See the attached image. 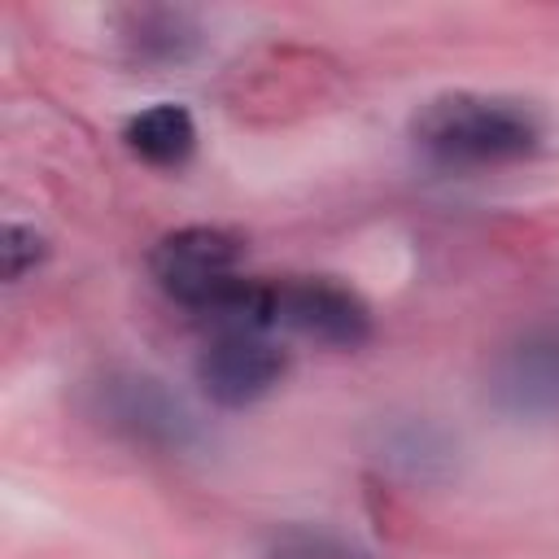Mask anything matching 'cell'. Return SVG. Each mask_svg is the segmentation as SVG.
<instances>
[{
  "instance_id": "6da1fadb",
  "label": "cell",
  "mask_w": 559,
  "mask_h": 559,
  "mask_svg": "<svg viewBox=\"0 0 559 559\" xmlns=\"http://www.w3.org/2000/svg\"><path fill=\"white\" fill-rule=\"evenodd\" d=\"M415 144L445 166H493L528 157L542 144V122L528 105L480 92H445L411 118Z\"/></svg>"
},
{
  "instance_id": "277c9868",
  "label": "cell",
  "mask_w": 559,
  "mask_h": 559,
  "mask_svg": "<svg viewBox=\"0 0 559 559\" xmlns=\"http://www.w3.org/2000/svg\"><path fill=\"white\" fill-rule=\"evenodd\" d=\"M275 323L293 328L297 336L328 345V349H358L371 336V310L367 301L323 275L280 280L275 284Z\"/></svg>"
},
{
  "instance_id": "9c48e42d",
  "label": "cell",
  "mask_w": 559,
  "mask_h": 559,
  "mask_svg": "<svg viewBox=\"0 0 559 559\" xmlns=\"http://www.w3.org/2000/svg\"><path fill=\"white\" fill-rule=\"evenodd\" d=\"M262 559H371L367 550H358L354 542L336 537V533H323V528H280L271 533Z\"/></svg>"
},
{
  "instance_id": "3957f363",
  "label": "cell",
  "mask_w": 559,
  "mask_h": 559,
  "mask_svg": "<svg viewBox=\"0 0 559 559\" xmlns=\"http://www.w3.org/2000/svg\"><path fill=\"white\" fill-rule=\"evenodd\" d=\"M87 411L92 419H100L109 432L127 437L131 445H148L166 454L188 450L201 437L192 411L162 380L144 371H105L87 389Z\"/></svg>"
},
{
  "instance_id": "7a4b0ae2",
  "label": "cell",
  "mask_w": 559,
  "mask_h": 559,
  "mask_svg": "<svg viewBox=\"0 0 559 559\" xmlns=\"http://www.w3.org/2000/svg\"><path fill=\"white\" fill-rule=\"evenodd\" d=\"M148 262L157 288L210 323L249 280L240 275V245L218 227H179L157 240Z\"/></svg>"
},
{
  "instance_id": "52a82bcc",
  "label": "cell",
  "mask_w": 559,
  "mask_h": 559,
  "mask_svg": "<svg viewBox=\"0 0 559 559\" xmlns=\"http://www.w3.org/2000/svg\"><path fill=\"white\" fill-rule=\"evenodd\" d=\"M192 144H197L192 114L175 100L148 105L127 122V148L148 166H179V162H188Z\"/></svg>"
},
{
  "instance_id": "30bf717a",
  "label": "cell",
  "mask_w": 559,
  "mask_h": 559,
  "mask_svg": "<svg viewBox=\"0 0 559 559\" xmlns=\"http://www.w3.org/2000/svg\"><path fill=\"white\" fill-rule=\"evenodd\" d=\"M389 450H393L389 459H397L411 476H428V472H432V463H445V445H441V437H437L432 428H424V424H419V428L411 424V428H406Z\"/></svg>"
},
{
  "instance_id": "ba28073f",
  "label": "cell",
  "mask_w": 559,
  "mask_h": 559,
  "mask_svg": "<svg viewBox=\"0 0 559 559\" xmlns=\"http://www.w3.org/2000/svg\"><path fill=\"white\" fill-rule=\"evenodd\" d=\"M127 39H131L135 52L148 57V61H179V57L192 48L197 31H192V22H188L183 13H175V9H140V13H131Z\"/></svg>"
},
{
  "instance_id": "8992f818",
  "label": "cell",
  "mask_w": 559,
  "mask_h": 559,
  "mask_svg": "<svg viewBox=\"0 0 559 559\" xmlns=\"http://www.w3.org/2000/svg\"><path fill=\"white\" fill-rule=\"evenodd\" d=\"M284 376V349L266 332H214L197 362V380L210 402L240 411L266 397Z\"/></svg>"
},
{
  "instance_id": "5b68a950",
  "label": "cell",
  "mask_w": 559,
  "mask_h": 559,
  "mask_svg": "<svg viewBox=\"0 0 559 559\" xmlns=\"http://www.w3.org/2000/svg\"><path fill=\"white\" fill-rule=\"evenodd\" d=\"M489 402L511 419H559V332L515 336L489 367Z\"/></svg>"
},
{
  "instance_id": "8fae6325",
  "label": "cell",
  "mask_w": 559,
  "mask_h": 559,
  "mask_svg": "<svg viewBox=\"0 0 559 559\" xmlns=\"http://www.w3.org/2000/svg\"><path fill=\"white\" fill-rule=\"evenodd\" d=\"M4 280H22L26 271H35L39 262H44V253H48V245H44V236L35 231V227H22V223H9L4 227Z\"/></svg>"
}]
</instances>
